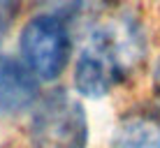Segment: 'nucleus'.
Returning a JSON list of instances; mask_svg holds the SVG:
<instances>
[{
	"mask_svg": "<svg viewBox=\"0 0 160 148\" xmlns=\"http://www.w3.org/2000/svg\"><path fill=\"white\" fill-rule=\"evenodd\" d=\"M144 56L139 23L130 16H112L95 26L74 65V86L86 97H104L135 72Z\"/></svg>",
	"mask_w": 160,
	"mask_h": 148,
	"instance_id": "1",
	"label": "nucleus"
},
{
	"mask_svg": "<svg viewBox=\"0 0 160 148\" xmlns=\"http://www.w3.org/2000/svg\"><path fill=\"white\" fill-rule=\"evenodd\" d=\"M30 148H86V111L68 93H53L32 113L28 130Z\"/></svg>",
	"mask_w": 160,
	"mask_h": 148,
	"instance_id": "2",
	"label": "nucleus"
},
{
	"mask_svg": "<svg viewBox=\"0 0 160 148\" xmlns=\"http://www.w3.org/2000/svg\"><path fill=\"white\" fill-rule=\"evenodd\" d=\"M19 46L23 56V67L42 81L60 76L72 51L65 21L49 14H40L26 23Z\"/></svg>",
	"mask_w": 160,
	"mask_h": 148,
	"instance_id": "3",
	"label": "nucleus"
},
{
	"mask_svg": "<svg viewBox=\"0 0 160 148\" xmlns=\"http://www.w3.org/2000/svg\"><path fill=\"white\" fill-rule=\"evenodd\" d=\"M37 97V84L19 60L0 53V116L28 109Z\"/></svg>",
	"mask_w": 160,
	"mask_h": 148,
	"instance_id": "4",
	"label": "nucleus"
},
{
	"mask_svg": "<svg viewBox=\"0 0 160 148\" xmlns=\"http://www.w3.org/2000/svg\"><path fill=\"white\" fill-rule=\"evenodd\" d=\"M112 148H160V111H135L118 123Z\"/></svg>",
	"mask_w": 160,
	"mask_h": 148,
	"instance_id": "5",
	"label": "nucleus"
},
{
	"mask_svg": "<svg viewBox=\"0 0 160 148\" xmlns=\"http://www.w3.org/2000/svg\"><path fill=\"white\" fill-rule=\"evenodd\" d=\"M40 5H44V9H47L44 14L65 21L68 16H72L77 9H79L81 0H40Z\"/></svg>",
	"mask_w": 160,
	"mask_h": 148,
	"instance_id": "6",
	"label": "nucleus"
},
{
	"mask_svg": "<svg viewBox=\"0 0 160 148\" xmlns=\"http://www.w3.org/2000/svg\"><path fill=\"white\" fill-rule=\"evenodd\" d=\"M19 9H21V0H0V23L9 28L14 23Z\"/></svg>",
	"mask_w": 160,
	"mask_h": 148,
	"instance_id": "7",
	"label": "nucleus"
},
{
	"mask_svg": "<svg viewBox=\"0 0 160 148\" xmlns=\"http://www.w3.org/2000/svg\"><path fill=\"white\" fill-rule=\"evenodd\" d=\"M156 93H158V97H160V63H158V67H156Z\"/></svg>",
	"mask_w": 160,
	"mask_h": 148,
	"instance_id": "8",
	"label": "nucleus"
}]
</instances>
